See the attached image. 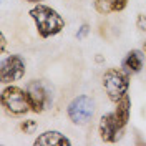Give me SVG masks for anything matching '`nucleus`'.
<instances>
[{
	"mask_svg": "<svg viewBox=\"0 0 146 146\" xmlns=\"http://www.w3.org/2000/svg\"><path fill=\"white\" fill-rule=\"evenodd\" d=\"M28 15L32 17L35 23L36 33L40 38H50V36L58 35L65 28V18L56 12L55 9L43 5V3H35L33 9H30Z\"/></svg>",
	"mask_w": 146,
	"mask_h": 146,
	"instance_id": "nucleus-1",
	"label": "nucleus"
},
{
	"mask_svg": "<svg viewBox=\"0 0 146 146\" xmlns=\"http://www.w3.org/2000/svg\"><path fill=\"white\" fill-rule=\"evenodd\" d=\"M2 106L10 116H23L28 111H32L30 100H28L27 90L20 88L17 85H3L2 88Z\"/></svg>",
	"mask_w": 146,
	"mask_h": 146,
	"instance_id": "nucleus-2",
	"label": "nucleus"
},
{
	"mask_svg": "<svg viewBox=\"0 0 146 146\" xmlns=\"http://www.w3.org/2000/svg\"><path fill=\"white\" fill-rule=\"evenodd\" d=\"M129 73L123 68H108L103 73V90L108 95L110 101L118 103L129 90Z\"/></svg>",
	"mask_w": 146,
	"mask_h": 146,
	"instance_id": "nucleus-3",
	"label": "nucleus"
},
{
	"mask_svg": "<svg viewBox=\"0 0 146 146\" xmlns=\"http://www.w3.org/2000/svg\"><path fill=\"white\" fill-rule=\"evenodd\" d=\"M95 110H96V105H95V100L91 96H88V95H78V96H75L68 103L66 116H68V119L72 121L73 125L83 126V125H88L93 119Z\"/></svg>",
	"mask_w": 146,
	"mask_h": 146,
	"instance_id": "nucleus-4",
	"label": "nucleus"
},
{
	"mask_svg": "<svg viewBox=\"0 0 146 146\" xmlns=\"http://www.w3.org/2000/svg\"><path fill=\"white\" fill-rule=\"evenodd\" d=\"M25 60L22 55H9L0 62V82L2 85H12L25 76Z\"/></svg>",
	"mask_w": 146,
	"mask_h": 146,
	"instance_id": "nucleus-5",
	"label": "nucleus"
},
{
	"mask_svg": "<svg viewBox=\"0 0 146 146\" xmlns=\"http://www.w3.org/2000/svg\"><path fill=\"white\" fill-rule=\"evenodd\" d=\"M30 100V106H32V113H43L46 106L50 105V95L46 90L45 83L42 80H30L25 86Z\"/></svg>",
	"mask_w": 146,
	"mask_h": 146,
	"instance_id": "nucleus-6",
	"label": "nucleus"
},
{
	"mask_svg": "<svg viewBox=\"0 0 146 146\" xmlns=\"http://www.w3.org/2000/svg\"><path fill=\"white\" fill-rule=\"evenodd\" d=\"M98 133H100L101 141H105V143H116L119 138L125 135V131L119 128L113 111H111V113H105L100 118Z\"/></svg>",
	"mask_w": 146,
	"mask_h": 146,
	"instance_id": "nucleus-7",
	"label": "nucleus"
},
{
	"mask_svg": "<svg viewBox=\"0 0 146 146\" xmlns=\"http://www.w3.org/2000/svg\"><path fill=\"white\" fill-rule=\"evenodd\" d=\"M35 146H70L72 141L65 136L63 133L56 131V129H48L43 131L42 135H38L33 141Z\"/></svg>",
	"mask_w": 146,
	"mask_h": 146,
	"instance_id": "nucleus-8",
	"label": "nucleus"
},
{
	"mask_svg": "<svg viewBox=\"0 0 146 146\" xmlns=\"http://www.w3.org/2000/svg\"><path fill=\"white\" fill-rule=\"evenodd\" d=\"M145 52H141V50H129L126 55H125V58H123V62H121V68L125 70L126 73L129 75H136L143 70V60H145Z\"/></svg>",
	"mask_w": 146,
	"mask_h": 146,
	"instance_id": "nucleus-9",
	"label": "nucleus"
},
{
	"mask_svg": "<svg viewBox=\"0 0 146 146\" xmlns=\"http://www.w3.org/2000/svg\"><path fill=\"white\" fill-rule=\"evenodd\" d=\"M129 0H93V7L100 15L118 13L126 9Z\"/></svg>",
	"mask_w": 146,
	"mask_h": 146,
	"instance_id": "nucleus-10",
	"label": "nucleus"
},
{
	"mask_svg": "<svg viewBox=\"0 0 146 146\" xmlns=\"http://www.w3.org/2000/svg\"><path fill=\"white\" fill-rule=\"evenodd\" d=\"M115 118L118 121L119 128L125 131L128 126V121H129V116H131V100H129V95L123 96L118 103H115Z\"/></svg>",
	"mask_w": 146,
	"mask_h": 146,
	"instance_id": "nucleus-11",
	"label": "nucleus"
},
{
	"mask_svg": "<svg viewBox=\"0 0 146 146\" xmlns=\"http://www.w3.org/2000/svg\"><path fill=\"white\" fill-rule=\"evenodd\" d=\"M18 128H20L23 133H33V131L36 129V121L35 119H25V121L20 123Z\"/></svg>",
	"mask_w": 146,
	"mask_h": 146,
	"instance_id": "nucleus-12",
	"label": "nucleus"
},
{
	"mask_svg": "<svg viewBox=\"0 0 146 146\" xmlns=\"http://www.w3.org/2000/svg\"><path fill=\"white\" fill-rule=\"evenodd\" d=\"M136 28L139 32H146V15L145 13H138L136 17Z\"/></svg>",
	"mask_w": 146,
	"mask_h": 146,
	"instance_id": "nucleus-13",
	"label": "nucleus"
},
{
	"mask_svg": "<svg viewBox=\"0 0 146 146\" xmlns=\"http://www.w3.org/2000/svg\"><path fill=\"white\" fill-rule=\"evenodd\" d=\"M88 33H90V25H88V23H83L82 27L78 28V32H76V38H78V40H83Z\"/></svg>",
	"mask_w": 146,
	"mask_h": 146,
	"instance_id": "nucleus-14",
	"label": "nucleus"
},
{
	"mask_svg": "<svg viewBox=\"0 0 146 146\" xmlns=\"http://www.w3.org/2000/svg\"><path fill=\"white\" fill-rule=\"evenodd\" d=\"M5 48H7V38H5V35L2 33V35H0V52L5 53Z\"/></svg>",
	"mask_w": 146,
	"mask_h": 146,
	"instance_id": "nucleus-15",
	"label": "nucleus"
},
{
	"mask_svg": "<svg viewBox=\"0 0 146 146\" xmlns=\"http://www.w3.org/2000/svg\"><path fill=\"white\" fill-rule=\"evenodd\" d=\"M25 2H28V3H42L43 0H25Z\"/></svg>",
	"mask_w": 146,
	"mask_h": 146,
	"instance_id": "nucleus-16",
	"label": "nucleus"
},
{
	"mask_svg": "<svg viewBox=\"0 0 146 146\" xmlns=\"http://www.w3.org/2000/svg\"><path fill=\"white\" fill-rule=\"evenodd\" d=\"M143 52H145V56H146V40H145V45H143Z\"/></svg>",
	"mask_w": 146,
	"mask_h": 146,
	"instance_id": "nucleus-17",
	"label": "nucleus"
}]
</instances>
